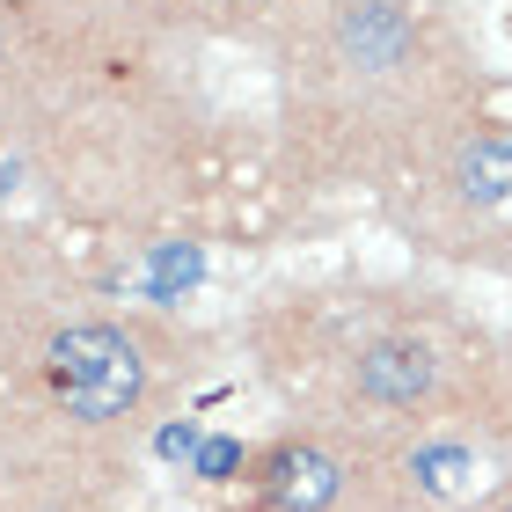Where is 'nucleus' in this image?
Returning <instances> with one entry per match:
<instances>
[{
  "mask_svg": "<svg viewBox=\"0 0 512 512\" xmlns=\"http://www.w3.org/2000/svg\"><path fill=\"white\" fill-rule=\"evenodd\" d=\"M191 447H205L191 417H183V425H169V432H161V454H191Z\"/></svg>",
  "mask_w": 512,
  "mask_h": 512,
  "instance_id": "nucleus-8",
  "label": "nucleus"
},
{
  "mask_svg": "<svg viewBox=\"0 0 512 512\" xmlns=\"http://www.w3.org/2000/svg\"><path fill=\"white\" fill-rule=\"evenodd\" d=\"M52 286H59V256L44 249V235L0 220V344H44L59 330Z\"/></svg>",
  "mask_w": 512,
  "mask_h": 512,
  "instance_id": "nucleus-2",
  "label": "nucleus"
},
{
  "mask_svg": "<svg viewBox=\"0 0 512 512\" xmlns=\"http://www.w3.org/2000/svg\"><path fill=\"white\" fill-rule=\"evenodd\" d=\"M352 381H359L366 403H381V410H417L439 388V359H432L425 337H374L359 352Z\"/></svg>",
  "mask_w": 512,
  "mask_h": 512,
  "instance_id": "nucleus-3",
  "label": "nucleus"
},
{
  "mask_svg": "<svg viewBox=\"0 0 512 512\" xmlns=\"http://www.w3.org/2000/svg\"><path fill=\"white\" fill-rule=\"evenodd\" d=\"M505 512H512V505H505Z\"/></svg>",
  "mask_w": 512,
  "mask_h": 512,
  "instance_id": "nucleus-10",
  "label": "nucleus"
},
{
  "mask_svg": "<svg viewBox=\"0 0 512 512\" xmlns=\"http://www.w3.org/2000/svg\"><path fill=\"white\" fill-rule=\"evenodd\" d=\"M198 476L205 483H235L242 476V439H205L198 447Z\"/></svg>",
  "mask_w": 512,
  "mask_h": 512,
  "instance_id": "nucleus-7",
  "label": "nucleus"
},
{
  "mask_svg": "<svg viewBox=\"0 0 512 512\" xmlns=\"http://www.w3.org/2000/svg\"><path fill=\"white\" fill-rule=\"evenodd\" d=\"M161 359H169V337L154 322H110V315L103 322H59L37 344V381H44L59 417L103 432V425H125V417L147 410Z\"/></svg>",
  "mask_w": 512,
  "mask_h": 512,
  "instance_id": "nucleus-1",
  "label": "nucleus"
},
{
  "mask_svg": "<svg viewBox=\"0 0 512 512\" xmlns=\"http://www.w3.org/2000/svg\"><path fill=\"white\" fill-rule=\"evenodd\" d=\"M256 491H264L278 512H322L337 491H344V469L337 454H322L315 439H286L256 461Z\"/></svg>",
  "mask_w": 512,
  "mask_h": 512,
  "instance_id": "nucleus-4",
  "label": "nucleus"
},
{
  "mask_svg": "<svg viewBox=\"0 0 512 512\" xmlns=\"http://www.w3.org/2000/svg\"><path fill=\"white\" fill-rule=\"evenodd\" d=\"M454 191L469 198V205H498V213H512V139H505V132L461 139V154H454Z\"/></svg>",
  "mask_w": 512,
  "mask_h": 512,
  "instance_id": "nucleus-5",
  "label": "nucleus"
},
{
  "mask_svg": "<svg viewBox=\"0 0 512 512\" xmlns=\"http://www.w3.org/2000/svg\"><path fill=\"white\" fill-rule=\"evenodd\" d=\"M410 469H417V483H425L432 498H461V491H469V476H476V454L469 447H417Z\"/></svg>",
  "mask_w": 512,
  "mask_h": 512,
  "instance_id": "nucleus-6",
  "label": "nucleus"
},
{
  "mask_svg": "<svg viewBox=\"0 0 512 512\" xmlns=\"http://www.w3.org/2000/svg\"><path fill=\"white\" fill-rule=\"evenodd\" d=\"M15 176H22V169H15V161H0V198H8V191H15Z\"/></svg>",
  "mask_w": 512,
  "mask_h": 512,
  "instance_id": "nucleus-9",
  "label": "nucleus"
}]
</instances>
